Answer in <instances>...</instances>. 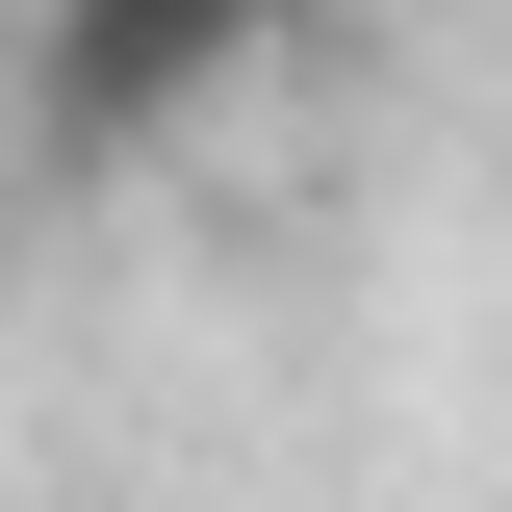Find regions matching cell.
Returning a JSON list of instances; mask_svg holds the SVG:
<instances>
[{"instance_id": "6da1fadb", "label": "cell", "mask_w": 512, "mask_h": 512, "mask_svg": "<svg viewBox=\"0 0 512 512\" xmlns=\"http://www.w3.org/2000/svg\"><path fill=\"white\" fill-rule=\"evenodd\" d=\"M256 52H282V0H52V26H26V154H52V180H128V154H180Z\"/></svg>"}, {"instance_id": "7a4b0ae2", "label": "cell", "mask_w": 512, "mask_h": 512, "mask_svg": "<svg viewBox=\"0 0 512 512\" xmlns=\"http://www.w3.org/2000/svg\"><path fill=\"white\" fill-rule=\"evenodd\" d=\"M0 180H26V77H0Z\"/></svg>"}]
</instances>
